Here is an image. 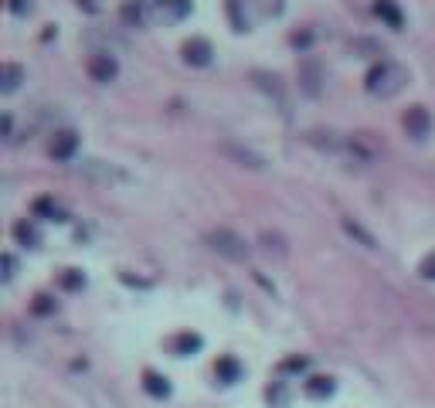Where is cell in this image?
Segmentation results:
<instances>
[{
    "instance_id": "obj_12",
    "label": "cell",
    "mask_w": 435,
    "mask_h": 408,
    "mask_svg": "<svg viewBox=\"0 0 435 408\" xmlns=\"http://www.w3.org/2000/svg\"><path fill=\"white\" fill-rule=\"evenodd\" d=\"M143 392H147L150 398L164 402V398H171V381H167L164 374H157V371H147V374H143Z\"/></svg>"
},
{
    "instance_id": "obj_13",
    "label": "cell",
    "mask_w": 435,
    "mask_h": 408,
    "mask_svg": "<svg viewBox=\"0 0 435 408\" xmlns=\"http://www.w3.org/2000/svg\"><path fill=\"white\" fill-rule=\"evenodd\" d=\"M374 14H377L388 27H395V31H401V27H405V14L398 10V3H395V0H377V3H374Z\"/></svg>"
},
{
    "instance_id": "obj_8",
    "label": "cell",
    "mask_w": 435,
    "mask_h": 408,
    "mask_svg": "<svg viewBox=\"0 0 435 408\" xmlns=\"http://www.w3.org/2000/svg\"><path fill=\"white\" fill-rule=\"evenodd\" d=\"M167 347H171V354H177V357H190V354H197L204 347V340H201V333L184 330V333H177V337L167 340Z\"/></svg>"
},
{
    "instance_id": "obj_16",
    "label": "cell",
    "mask_w": 435,
    "mask_h": 408,
    "mask_svg": "<svg viewBox=\"0 0 435 408\" xmlns=\"http://www.w3.org/2000/svg\"><path fill=\"white\" fill-rule=\"evenodd\" d=\"M344 231H347L350 238H357V242H360L364 248H377V242H374V235H371V231H364V228H360L357 221H350V218H344Z\"/></svg>"
},
{
    "instance_id": "obj_15",
    "label": "cell",
    "mask_w": 435,
    "mask_h": 408,
    "mask_svg": "<svg viewBox=\"0 0 435 408\" xmlns=\"http://www.w3.org/2000/svg\"><path fill=\"white\" fill-rule=\"evenodd\" d=\"M34 214H38V218H45V221H69V218H65V211L51 201V198H38V201H34Z\"/></svg>"
},
{
    "instance_id": "obj_4",
    "label": "cell",
    "mask_w": 435,
    "mask_h": 408,
    "mask_svg": "<svg viewBox=\"0 0 435 408\" xmlns=\"http://www.w3.org/2000/svg\"><path fill=\"white\" fill-rule=\"evenodd\" d=\"M320 82H323V68H320V62L316 58H303L299 62V89L310 96V99H316L320 96Z\"/></svg>"
},
{
    "instance_id": "obj_25",
    "label": "cell",
    "mask_w": 435,
    "mask_h": 408,
    "mask_svg": "<svg viewBox=\"0 0 435 408\" xmlns=\"http://www.w3.org/2000/svg\"><path fill=\"white\" fill-rule=\"evenodd\" d=\"M419 272H422L425 279H435V252H432V255H425V259H422V266H419Z\"/></svg>"
},
{
    "instance_id": "obj_27",
    "label": "cell",
    "mask_w": 435,
    "mask_h": 408,
    "mask_svg": "<svg viewBox=\"0 0 435 408\" xmlns=\"http://www.w3.org/2000/svg\"><path fill=\"white\" fill-rule=\"evenodd\" d=\"M3 269H7L3 279H10V276H14V255H3Z\"/></svg>"
},
{
    "instance_id": "obj_2",
    "label": "cell",
    "mask_w": 435,
    "mask_h": 408,
    "mask_svg": "<svg viewBox=\"0 0 435 408\" xmlns=\"http://www.w3.org/2000/svg\"><path fill=\"white\" fill-rule=\"evenodd\" d=\"M208 242H211V248H214L218 255H225V259H232V262L249 259V245H245V242H242L235 231H228V228L211 231V235H208Z\"/></svg>"
},
{
    "instance_id": "obj_17",
    "label": "cell",
    "mask_w": 435,
    "mask_h": 408,
    "mask_svg": "<svg viewBox=\"0 0 435 408\" xmlns=\"http://www.w3.org/2000/svg\"><path fill=\"white\" fill-rule=\"evenodd\" d=\"M58 286H62V290H69V293H79V290L86 286V276H82L79 269H65V272L58 276Z\"/></svg>"
},
{
    "instance_id": "obj_7",
    "label": "cell",
    "mask_w": 435,
    "mask_h": 408,
    "mask_svg": "<svg viewBox=\"0 0 435 408\" xmlns=\"http://www.w3.org/2000/svg\"><path fill=\"white\" fill-rule=\"evenodd\" d=\"M211 44L204 41V38H190L187 44H184V62L187 65H194V68H204V65H211Z\"/></svg>"
},
{
    "instance_id": "obj_19",
    "label": "cell",
    "mask_w": 435,
    "mask_h": 408,
    "mask_svg": "<svg viewBox=\"0 0 435 408\" xmlns=\"http://www.w3.org/2000/svg\"><path fill=\"white\" fill-rule=\"evenodd\" d=\"M21 79H24L21 65H3V82H0V89H3V92H14V89L21 86Z\"/></svg>"
},
{
    "instance_id": "obj_24",
    "label": "cell",
    "mask_w": 435,
    "mask_h": 408,
    "mask_svg": "<svg viewBox=\"0 0 435 408\" xmlns=\"http://www.w3.org/2000/svg\"><path fill=\"white\" fill-rule=\"evenodd\" d=\"M7 7H10V14H17V17L31 14V0H7Z\"/></svg>"
},
{
    "instance_id": "obj_26",
    "label": "cell",
    "mask_w": 435,
    "mask_h": 408,
    "mask_svg": "<svg viewBox=\"0 0 435 408\" xmlns=\"http://www.w3.org/2000/svg\"><path fill=\"white\" fill-rule=\"evenodd\" d=\"M269 402H272V405H286V388H282V385H275V388H269Z\"/></svg>"
},
{
    "instance_id": "obj_14",
    "label": "cell",
    "mask_w": 435,
    "mask_h": 408,
    "mask_svg": "<svg viewBox=\"0 0 435 408\" xmlns=\"http://www.w3.org/2000/svg\"><path fill=\"white\" fill-rule=\"evenodd\" d=\"M14 238H17L21 245H27V248H38V245H41V235H38V228H34L31 221H17V225H14Z\"/></svg>"
},
{
    "instance_id": "obj_9",
    "label": "cell",
    "mask_w": 435,
    "mask_h": 408,
    "mask_svg": "<svg viewBox=\"0 0 435 408\" xmlns=\"http://www.w3.org/2000/svg\"><path fill=\"white\" fill-rule=\"evenodd\" d=\"M303 392H306V398H313V402H323V398H330V395L337 392V385H334V378L313 374V378H306Z\"/></svg>"
},
{
    "instance_id": "obj_11",
    "label": "cell",
    "mask_w": 435,
    "mask_h": 408,
    "mask_svg": "<svg viewBox=\"0 0 435 408\" xmlns=\"http://www.w3.org/2000/svg\"><path fill=\"white\" fill-rule=\"evenodd\" d=\"M242 364L235 361V357H218V364H214V378L221 381V385H235V381H242Z\"/></svg>"
},
{
    "instance_id": "obj_22",
    "label": "cell",
    "mask_w": 435,
    "mask_h": 408,
    "mask_svg": "<svg viewBox=\"0 0 435 408\" xmlns=\"http://www.w3.org/2000/svg\"><path fill=\"white\" fill-rule=\"evenodd\" d=\"M306 368H310V361H306V357H289V361L282 364V371H286V374H303Z\"/></svg>"
},
{
    "instance_id": "obj_6",
    "label": "cell",
    "mask_w": 435,
    "mask_h": 408,
    "mask_svg": "<svg viewBox=\"0 0 435 408\" xmlns=\"http://www.w3.org/2000/svg\"><path fill=\"white\" fill-rule=\"evenodd\" d=\"M75 150H79V133H72V129L55 133V140H51V146H48L51 160H58V164L72 160V157H75Z\"/></svg>"
},
{
    "instance_id": "obj_3",
    "label": "cell",
    "mask_w": 435,
    "mask_h": 408,
    "mask_svg": "<svg viewBox=\"0 0 435 408\" xmlns=\"http://www.w3.org/2000/svg\"><path fill=\"white\" fill-rule=\"evenodd\" d=\"M116 75H119V62L112 55H92L88 58V79L92 82L109 86V82H116Z\"/></svg>"
},
{
    "instance_id": "obj_18",
    "label": "cell",
    "mask_w": 435,
    "mask_h": 408,
    "mask_svg": "<svg viewBox=\"0 0 435 408\" xmlns=\"http://www.w3.org/2000/svg\"><path fill=\"white\" fill-rule=\"evenodd\" d=\"M228 10H232V21H235V31H249V10H245V0H228Z\"/></svg>"
},
{
    "instance_id": "obj_21",
    "label": "cell",
    "mask_w": 435,
    "mask_h": 408,
    "mask_svg": "<svg viewBox=\"0 0 435 408\" xmlns=\"http://www.w3.org/2000/svg\"><path fill=\"white\" fill-rule=\"evenodd\" d=\"M123 17H126L133 27H140V24H143V7H140V3H126V7H123Z\"/></svg>"
},
{
    "instance_id": "obj_1",
    "label": "cell",
    "mask_w": 435,
    "mask_h": 408,
    "mask_svg": "<svg viewBox=\"0 0 435 408\" xmlns=\"http://www.w3.org/2000/svg\"><path fill=\"white\" fill-rule=\"evenodd\" d=\"M405 86H408V72H405V65H398V62H391V58H381V62L367 72V79H364V89H367L374 99H391V96H398Z\"/></svg>"
},
{
    "instance_id": "obj_23",
    "label": "cell",
    "mask_w": 435,
    "mask_h": 408,
    "mask_svg": "<svg viewBox=\"0 0 435 408\" xmlns=\"http://www.w3.org/2000/svg\"><path fill=\"white\" fill-rule=\"evenodd\" d=\"M38 316H48V313H55V300L51 296H34V306H31Z\"/></svg>"
},
{
    "instance_id": "obj_5",
    "label": "cell",
    "mask_w": 435,
    "mask_h": 408,
    "mask_svg": "<svg viewBox=\"0 0 435 408\" xmlns=\"http://www.w3.org/2000/svg\"><path fill=\"white\" fill-rule=\"evenodd\" d=\"M405 133L412 136V140H425L429 136V129H432V116H429V109L425 105H412L408 112H405Z\"/></svg>"
},
{
    "instance_id": "obj_20",
    "label": "cell",
    "mask_w": 435,
    "mask_h": 408,
    "mask_svg": "<svg viewBox=\"0 0 435 408\" xmlns=\"http://www.w3.org/2000/svg\"><path fill=\"white\" fill-rule=\"evenodd\" d=\"M225 153H228V157H235V160H242V164H245V167H252V170H259V167H262L259 157H256V153H249V150H242V146H232V143H228V146H225Z\"/></svg>"
},
{
    "instance_id": "obj_10",
    "label": "cell",
    "mask_w": 435,
    "mask_h": 408,
    "mask_svg": "<svg viewBox=\"0 0 435 408\" xmlns=\"http://www.w3.org/2000/svg\"><path fill=\"white\" fill-rule=\"evenodd\" d=\"M153 10L160 21H184L190 14V0H157Z\"/></svg>"
}]
</instances>
